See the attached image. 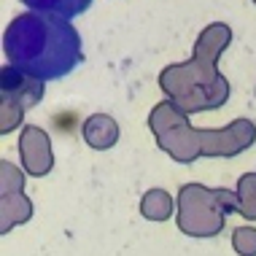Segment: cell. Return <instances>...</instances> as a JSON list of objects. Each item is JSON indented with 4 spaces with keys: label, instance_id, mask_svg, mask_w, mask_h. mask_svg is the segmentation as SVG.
Listing matches in <instances>:
<instances>
[{
    "label": "cell",
    "instance_id": "1",
    "mask_svg": "<svg viewBox=\"0 0 256 256\" xmlns=\"http://www.w3.org/2000/svg\"><path fill=\"white\" fill-rule=\"evenodd\" d=\"M3 52L19 73L54 81L81 62V36L65 16L32 8L16 14L6 27Z\"/></svg>",
    "mask_w": 256,
    "mask_h": 256
},
{
    "label": "cell",
    "instance_id": "2",
    "mask_svg": "<svg viewBox=\"0 0 256 256\" xmlns=\"http://www.w3.org/2000/svg\"><path fill=\"white\" fill-rule=\"evenodd\" d=\"M19 154H22V164L30 176H46L52 170V140L40 127L27 124L22 130Z\"/></svg>",
    "mask_w": 256,
    "mask_h": 256
},
{
    "label": "cell",
    "instance_id": "4",
    "mask_svg": "<svg viewBox=\"0 0 256 256\" xmlns=\"http://www.w3.org/2000/svg\"><path fill=\"white\" fill-rule=\"evenodd\" d=\"M140 213L148 221H168L172 216V200L164 189H148L140 200Z\"/></svg>",
    "mask_w": 256,
    "mask_h": 256
},
{
    "label": "cell",
    "instance_id": "3",
    "mask_svg": "<svg viewBox=\"0 0 256 256\" xmlns=\"http://www.w3.org/2000/svg\"><path fill=\"white\" fill-rule=\"evenodd\" d=\"M84 140L92 148L106 151L110 146H116V140H119V124L108 114H92L84 122Z\"/></svg>",
    "mask_w": 256,
    "mask_h": 256
},
{
    "label": "cell",
    "instance_id": "5",
    "mask_svg": "<svg viewBox=\"0 0 256 256\" xmlns=\"http://www.w3.org/2000/svg\"><path fill=\"white\" fill-rule=\"evenodd\" d=\"M232 246L240 256H256V230L254 226H240V230H234Z\"/></svg>",
    "mask_w": 256,
    "mask_h": 256
}]
</instances>
